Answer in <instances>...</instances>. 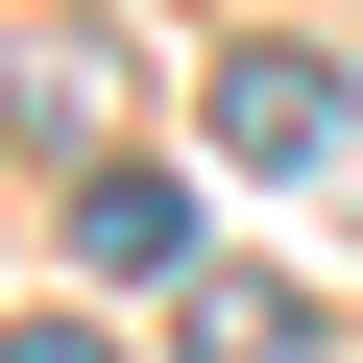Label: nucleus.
Listing matches in <instances>:
<instances>
[{"mask_svg": "<svg viewBox=\"0 0 363 363\" xmlns=\"http://www.w3.org/2000/svg\"><path fill=\"white\" fill-rule=\"evenodd\" d=\"M218 145H242V169H339V145H363V73H339V49H218Z\"/></svg>", "mask_w": 363, "mask_h": 363, "instance_id": "nucleus-1", "label": "nucleus"}, {"mask_svg": "<svg viewBox=\"0 0 363 363\" xmlns=\"http://www.w3.org/2000/svg\"><path fill=\"white\" fill-rule=\"evenodd\" d=\"M73 267L97 291H169L194 267V194H169V169H73Z\"/></svg>", "mask_w": 363, "mask_h": 363, "instance_id": "nucleus-2", "label": "nucleus"}, {"mask_svg": "<svg viewBox=\"0 0 363 363\" xmlns=\"http://www.w3.org/2000/svg\"><path fill=\"white\" fill-rule=\"evenodd\" d=\"M194 363H315V291H267V267H194Z\"/></svg>", "mask_w": 363, "mask_h": 363, "instance_id": "nucleus-3", "label": "nucleus"}, {"mask_svg": "<svg viewBox=\"0 0 363 363\" xmlns=\"http://www.w3.org/2000/svg\"><path fill=\"white\" fill-rule=\"evenodd\" d=\"M0 363H121V339H97V315H0Z\"/></svg>", "mask_w": 363, "mask_h": 363, "instance_id": "nucleus-4", "label": "nucleus"}]
</instances>
